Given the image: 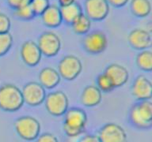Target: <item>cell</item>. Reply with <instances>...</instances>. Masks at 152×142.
Instances as JSON below:
<instances>
[{
	"label": "cell",
	"mask_w": 152,
	"mask_h": 142,
	"mask_svg": "<svg viewBox=\"0 0 152 142\" xmlns=\"http://www.w3.org/2000/svg\"><path fill=\"white\" fill-rule=\"evenodd\" d=\"M59 8L63 22L69 25H71L81 14H83L82 7L76 2L65 7H60Z\"/></svg>",
	"instance_id": "d6986e66"
},
{
	"label": "cell",
	"mask_w": 152,
	"mask_h": 142,
	"mask_svg": "<svg viewBox=\"0 0 152 142\" xmlns=\"http://www.w3.org/2000/svg\"><path fill=\"white\" fill-rule=\"evenodd\" d=\"M83 64L78 57L72 54L64 56L58 65V72L61 78L66 80H74L80 75Z\"/></svg>",
	"instance_id": "8992f818"
},
{
	"label": "cell",
	"mask_w": 152,
	"mask_h": 142,
	"mask_svg": "<svg viewBox=\"0 0 152 142\" xmlns=\"http://www.w3.org/2000/svg\"><path fill=\"white\" fill-rule=\"evenodd\" d=\"M58 2H59L60 7H65V6L75 2L76 0H58Z\"/></svg>",
	"instance_id": "1f68e13d"
},
{
	"label": "cell",
	"mask_w": 152,
	"mask_h": 142,
	"mask_svg": "<svg viewBox=\"0 0 152 142\" xmlns=\"http://www.w3.org/2000/svg\"><path fill=\"white\" fill-rule=\"evenodd\" d=\"M84 9L91 21H102L109 15L110 5L107 0H85Z\"/></svg>",
	"instance_id": "8fae6325"
},
{
	"label": "cell",
	"mask_w": 152,
	"mask_h": 142,
	"mask_svg": "<svg viewBox=\"0 0 152 142\" xmlns=\"http://www.w3.org/2000/svg\"><path fill=\"white\" fill-rule=\"evenodd\" d=\"M14 15L17 17L21 20H26V21L31 20L36 16L30 4L25 5V6L14 9Z\"/></svg>",
	"instance_id": "cb8c5ba5"
},
{
	"label": "cell",
	"mask_w": 152,
	"mask_h": 142,
	"mask_svg": "<svg viewBox=\"0 0 152 142\" xmlns=\"http://www.w3.org/2000/svg\"><path fill=\"white\" fill-rule=\"evenodd\" d=\"M11 27V21L9 17L5 14L0 13V33H9Z\"/></svg>",
	"instance_id": "4316f807"
},
{
	"label": "cell",
	"mask_w": 152,
	"mask_h": 142,
	"mask_svg": "<svg viewBox=\"0 0 152 142\" xmlns=\"http://www.w3.org/2000/svg\"><path fill=\"white\" fill-rule=\"evenodd\" d=\"M22 92L13 84H6L0 87V109L7 112L19 111L24 105Z\"/></svg>",
	"instance_id": "3957f363"
},
{
	"label": "cell",
	"mask_w": 152,
	"mask_h": 142,
	"mask_svg": "<svg viewBox=\"0 0 152 142\" xmlns=\"http://www.w3.org/2000/svg\"><path fill=\"white\" fill-rule=\"evenodd\" d=\"M46 110L55 117L64 115L69 107L68 97L63 91H55L48 93L45 100Z\"/></svg>",
	"instance_id": "5b68a950"
},
{
	"label": "cell",
	"mask_w": 152,
	"mask_h": 142,
	"mask_svg": "<svg viewBox=\"0 0 152 142\" xmlns=\"http://www.w3.org/2000/svg\"><path fill=\"white\" fill-rule=\"evenodd\" d=\"M132 93L139 101L151 100L152 99V82L147 77L139 75L133 81Z\"/></svg>",
	"instance_id": "5bb4252c"
},
{
	"label": "cell",
	"mask_w": 152,
	"mask_h": 142,
	"mask_svg": "<svg viewBox=\"0 0 152 142\" xmlns=\"http://www.w3.org/2000/svg\"><path fill=\"white\" fill-rule=\"evenodd\" d=\"M104 73L109 76L115 88L124 86L129 79V73L126 67L117 63L109 65L104 70Z\"/></svg>",
	"instance_id": "9a60e30c"
},
{
	"label": "cell",
	"mask_w": 152,
	"mask_h": 142,
	"mask_svg": "<svg viewBox=\"0 0 152 142\" xmlns=\"http://www.w3.org/2000/svg\"><path fill=\"white\" fill-rule=\"evenodd\" d=\"M20 54L25 64L31 67L40 63L42 58V53L37 43L33 40H27L21 45Z\"/></svg>",
	"instance_id": "4fadbf2b"
},
{
	"label": "cell",
	"mask_w": 152,
	"mask_h": 142,
	"mask_svg": "<svg viewBox=\"0 0 152 142\" xmlns=\"http://www.w3.org/2000/svg\"><path fill=\"white\" fill-rule=\"evenodd\" d=\"M37 45L42 55L47 57L56 56L61 49V40L56 33L48 31L43 33L38 38Z\"/></svg>",
	"instance_id": "52a82bcc"
},
{
	"label": "cell",
	"mask_w": 152,
	"mask_h": 142,
	"mask_svg": "<svg viewBox=\"0 0 152 142\" xmlns=\"http://www.w3.org/2000/svg\"><path fill=\"white\" fill-rule=\"evenodd\" d=\"M83 47L90 54H99L104 52L108 46L106 35L102 31L88 33L83 39Z\"/></svg>",
	"instance_id": "9c48e42d"
},
{
	"label": "cell",
	"mask_w": 152,
	"mask_h": 142,
	"mask_svg": "<svg viewBox=\"0 0 152 142\" xmlns=\"http://www.w3.org/2000/svg\"><path fill=\"white\" fill-rule=\"evenodd\" d=\"M7 2L10 7L14 9H16L18 7L29 4L31 0H7Z\"/></svg>",
	"instance_id": "f1b7e54d"
},
{
	"label": "cell",
	"mask_w": 152,
	"mask_h": 142,
	"mask_svg": "<svg viewBox=\"0 0 152 142\" xmlns=\"http://www.w3.org/2000/svg\"><path fill=\"white\" fill-rule=\"evenodd\" d=\"M135 62L139 68L145 72L152 71V51L150 50L141 51L136 55Z\"/></svg>",
	"instance_id": "7402d4cb"
},
{
	"label": "cell",
	"mask_w": 152,
	"mask_h": 142,
	"mask_svg": "<svg viewBox=\"0 0 152 142\" xmlns=\"http://www.w3.org/2000/svg\"><path fill=\"white\" fill-rule=\"evenodd\" d=\"M39 83L45 89H52L59 85L61 77L59 72L52 67H45L40 70L39 76Z\"/></svg>",
	"instance_id": "2e32d148"
},
{
	"label": "cell",
	"mask_w": 152,
	"mask_h": 142,
	"mask_svg": "<svg viewBox=\"0 0 152 142\" xmlns=\"http://www.w3.org/2000/svg\"><path fill=\"white\" fill-rule=\"evenodd\" d=\"M36 142H59V140L54 134L50 133H45L35 140Z\"/></svg>",
	"instance_id": "83f0119b"
},
{
	"label": "cell",
	"mask_w": 152,
	"mask_h": 142,
	"mask_svg": "<svg viewBox=\"0 0 152 142\" xmlns=\"http://www.w3.org/2000/svg\"><path fill=\"white\" fill-rule=\"evenodd\" d=\"M91 20L85 14H82L71 24L74 33L78 35H86L91 28Z\"/></svg>",
	"instance_id": "44dd1931"
},
{
	"label": "cell",
	"mask_w": 152,
	"mask_h": 142,
	"mask_svg": "<svg viewBox=\"0 0 152 142\" xmlns=\"http://www.w3.org/2000/svg\"><path fill=\"white\" fill-rule=\"evenodd\" d=\"M128 42L133 49L138 51L148 50L152 47L151 33L144 28H134L128 36Z\"/></svg>",
	"instance_id": "7c38bea8"
},
{
	"label": "cell",
	"mask_w": 152,
	"mask_h": 142,
	"mask_svg": "<svg viewBox=\"0 0 152 142\" xmlns=\"http://www.w3.org/2000/svg\"><path fill=\"white\" fill-rule=\"evenodd\" d=\"M24 103L28 106H37L42 104L46 98V90L39 82L31 81L24 85L21 90Z\"/></svg>",
	"instance_id": "ba28073f"
},
{
	"label": "cell",
	"mask_w": 152,
	"mask_h": 142,
	"mask_svg": "<svg viewBox=\"0 0 152 142\" xmlns=\"http://www.w3.org/2000/svg\"><path fill=\"white\" fill-rule=\"evenodd\" d=\"M14 128L19 137L28 141H35L40 136L41 130L39 121L29 115L19 117L14 122Z\"/></svg>",
	"instance_id": "277c9868"
},
{
	"label": "cell",
	"mask_w": 152,
	"mask_h": 142,
	"mask_svg": "<svg viewBox=\"0 0 152 142\" xmlns=\"http://www.w3.org/2000/svg\"><path fill=\"white\" fill-rule=\"evenodd\" d=\"M130 0H107L109 5H112L115 7H124Z\"/></svg>",
	"instance_id": "4dcf8cb0"
},
{
	"label": "cell",
	"mask_w": 152,
	"mask_h": 142,
	"mask_svg": "<svg viewBox=\"0 0 152 142\" xmlns=\"http://www.w3.org/2000/svg\"><path fill=\"white\" fill-rule=\"evenodd\" d=\"M97 137L101 142H127L128 141L124 129L115 122H109L103 125Z\"/></svg>",
	"instance_id": "30bf717a"
},
{
	"label": "cell",
	"mask_w": 152,
	"mask_h": 142,
	"mask_svg": "<svg viewBox=\"0 0 152 142\" xmlns=\"http://www.w3.org/2000/svg\"><path fill=\"white\" fill-rule=\"evenodd\" d=\"M30 6L36 16H40L49 7V0H31Z\"/></svg>",
	"instance_id": "484cf974"
},
{
	"label": "cell",
	"mask_w": 152,
	"mask_h": 142,
	"mask_svg": "<svg viewBox=\"0 0 152 142\" xmlns=\"http://www.w3.org/2000/svg\"><path fill=\"white\" fill-rule=\"evenodd\" d=\"M129 121L139 130L152 127V101L142 100L133 105L129 111Z\"/></svg>",
	"instance_id": "7a4b0ae2"
},
{
	"label": "cell",
	"mask_w": 152,
	"mask_h": 142,
	"mask_svg": "<svg viewBox=\"0 0 152 142\" xmlns=\"http://www.w3.org/2000/svg\"><path fill=\"white\" fill-rule=\"evenodd\" d=\"M78 142H101V141L96 135L87 134L81 137Z\"/></svg>",
	"instance_id": "f546056e"
},
{
	"label": "cell",
	"mask_w": 152,
	"mask_h": 142,
	"mask_svg": "<svg viewBox=\"0 0 152 142\" xmlns=\"http://www.w3.org/2000/svg\"><path fill=\"white\" fill-rule=\"evenodd\" d=\"M102 92L96 85H88L83 89L80 100L83 105L88 107L97 106L102 102Z\"/></svg>",
	"instance_id": "e0dca14e"
},
{
	"label": "cell",
	"mask_w": 152,
	"mask_h": 142,
	"mask_svg": "<svg viewBox=\"0 0 152 142\" xmlns=\"http://www.w3.org/2000/svg\"><path fill=\"white\" fill-rule=\"evenodd\" d=\"M131 11L137 17H146L151 13L152 6L150 0H131Z\"/></svg>",
	"instance_id": "ffe728a7"
},
{
	"label": "cell",
	"mask_w": 152,
	"mask_h": 142,
	"mask_svg": "<svg viewBox=\"0 0 152 142\" xmlns=\"http://www.w3.org/2000/svg\"><path fill=\"white\" fill-rule=\"evenodd\" d=\"M13 44V36L10 33H0V56L9 51Z\"/></svg>",
	"instance_id": "d4e9b609"
},
{
	"label": "cell",
	"mask_w": 152,
	"mask_h": 142,
	"mask_svg": "<svg viewBox=\"0 0 152 142\" xmlns=\"http://www.w3.org/2000/svg\"><path fill=\"white\" fill-rule=\"evenodd\" d=\"M40 16L44 25L49 28H57L63 22L60 8L56 5H50Z\"/></svg>",
	"instance_id": "ac0fdd59"
},
{
	"label": "cell",
	"mask_w": 152,
	"mask_h": 142,
	"mask_svg": "<svg viewBox=\"0 0 152 142\" xmlns=\"http://www.w3.org/2000/svg\"><path fill=\"white\" fill-rule=\"evenodd\" d=\"M97 87L102 92L109 93L115 88L113 83L109 78V76L104 73H101L97 78Z\"/></svg>",
	"instance_id": "603a6c76"
},
{
	"label": "cell",
	"mask_w": 152,
	"mask_h": 142,
	"mask_svg": "<svg viewBox=\"0 0 152 142\" xmlns=\"http://www.w3.org/2000/svg\"><path fill=\"white\" fill-rule=\"evenodd\" d=\"M87 124V114L78 107L68 109L64 114V130L67 137H76L85 131Z\"/></svg>",
	"instance_id": "6da1fadb"
}]
</instances>
